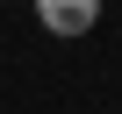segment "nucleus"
<instances>
[{
    "label": "nucleus",
    "instance_id": "f257e3e1",
    "mask_svg": "<svg viewBox=\"0 0 122 114\" xmlns=\"http://www.w3.org/2000/svg\"><path fill=\"white\" fill-rule=\"evenodd\" d=\"M36 14H43L50 36H86L101 22V0H36Z\"/></svg>",
    "mask_w": 122,
    "mask_h": 114
}]
</instances>
